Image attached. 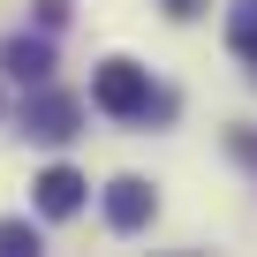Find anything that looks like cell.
<instances>
[{
    "mask_svg": "<svg viewBox=\"0 0 257 257\" xmlns=\"http://www.w3.org/2000/svg\"><path fill=\"white\" fill-rule=\"evenodd\" d=\"M76 121H83V106H76L68 91L31 83V98H23V128H31L38 144H68V137H76Z\"/></svg>",
    "mask_w": 257,
    "mask_h": 257,
    "instance_id": "2",
    "label": "cell"
},
{
    "mask_svg": "<svg viewBox=\"0 0 257 257\" xmlns=\"http://www.w3.org/2000/svg\"><path fill=\"white\" fill-rule=\"evenodd\" d=\"M38 249V227L31 219H0V257H31Z\"/></svg>",
    "mask_w": 257,
    "mask_h": 257,
    "instance_id": "7",
    "label": "cell"
},
{
    "mask_svg": "<svg viewBox=\"0 0 257 257\" xmlns=\"http://www.w3.org/2000/svg\"><path fill=\"white\" fill-rule=\"evenodd\" d=\"M8 76H16L23 91L46 83V76H53V31H46V38H16V46H8Z\"/></svg>",
    "mask_w": 257,
    "mask_h": 257,
    "instance_id": "5",
    "label": "cell"
},
{
    "mask_svg": "<svg viewBox=\"0 0 257 257\" xmlns=\"http://www.w3.org/2000/svg\"><path fill=\"white\" fill-rule=\"evenodd\" d=\"M31 8H38V31H61L68 23V0H31Z\"/></svg>",
    "mask_w": 257,
    "mask_h": 257,
    "instance_id": "8",
    "label": "cell"
},
{
    "mask_svg": "<svg viewBox=\"0 0 257 257\" xmlns=\"http://www.w3.org/2000/svg\"><path fill=\"white\" fill-rule=\"evenodd\" d=\"M189 8H197V0H167V16H189Z\"/></svg>",
    "mask_w": 257,
    "mask_h": 257,
    "instance_id": "10",
    "label": "cell"
},
{
    "mask_svg": "<svg viewBox=\"0 0 257 257\" xmlns=\"http://www.w3.org/2000/svg\"><path fill=\"white\" fill-rule=\"evenodd\" d=\"M152 212H159L152 182H137V174H121V182H106V219H113L121 234H137V227H152Z\"/></svg>",
    "mask_w": 257,
    "mask_h": 257,
    "instance_id": "3",
    "label": "cell"
},
{
    "mask_svg": "<svg viewBox=\"0 0 257 257\" xmlns=\"http://www.w3.org/2000/svg\"><path fill=\"white\" fill-rule=\"evenodd\" d=\"M227 144H234V159H242V167H257V128H234Z\"/></svg>",
    "mask_w": 257,
    "mask_h": 257,
    "instance_id": "9",
    "label": "cell"
},
{
    "mask_svg": "<svg viewBox=\"0 0 257 257\" xmlns=\"http://www.w3.org/2000/svg\"><path fill=\"white\" fill-rule=\"evenodd\" d=\"M227 46L249 61V76H257V0H234L227 8Z\"/></svg>",
    "mask_w": 257,
    "mask_h": 257,
    "instance_id": "6",
    "label": "cell"
},
{
    "mask_svg": "<svg viewBox=\"0 0 257 257\" xmlns=\"http://www.w3.org/2000/svg\"><path fill=\"white\" fill-rule=\"evenodd\" d=\"M91 98H98V113H113V121H152V113H174V98H159V91H152V76H144L137 61H106V68L91 76Z\"/></svg>",
    "mask_w": 257,
    "mask_h": 257,
    "instance_id": "1",
    "label": "cell"
},
{
    "mask_svg": "<svg viewBox=\"0 0 257 257\" xmlns=\"http://www.w3.org/2000/svg\"><path fill=\"white\" fill-rule=\"evenodd\" d=\"M31 189H38V212H46V219H68V212L83 204V174H76V167H46Z\"/></svg>",
    "mask_w": 257,
    "mask_h": 257,
    "instance_id": "4",
    "label": "cell"
}]
</instances>
